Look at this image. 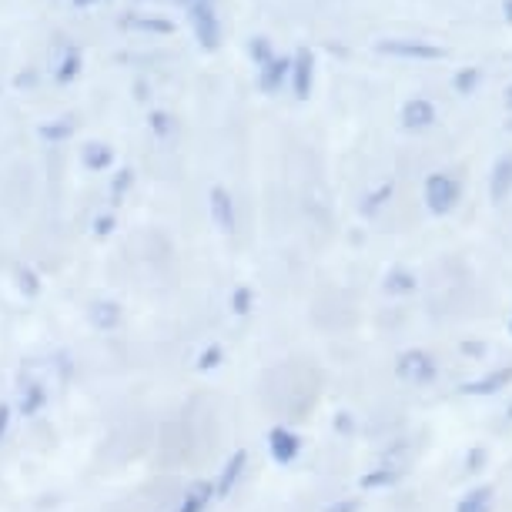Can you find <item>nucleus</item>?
Returning <instances> with one entry per match:
<instances>
[{
	"label": "nucleus",
	"instance_id": "obj_1",
	"mask_svg": "<svg viewBox=\"0 0 512 512\" xmlns=\"http://www.w3.org/2000/svg\"><path fill=\"white\" fill-rule=\"evenodd\" d=\"M185 11H188V27H191V34H195L201 51H218L221 37H225V27H221L215 4H211V0H198V4L185 7Z\"/></svg>",
	"mask_w": 512,
	"mask_h": 512
},
{
	"label": "nucleus",
	"instance_id": "obj_2",
	"mask_svg": "<svg viewBox=\"0 0 512 512\" xmlns=\"http://www.w3.org/2000/svg\"><path fill=\"white\" fill-rule=\"evenodd\" d=\"M375 51L385 57H395V61H442L446 51L432 41H415V37H385V41L375 44Z\"/></svg>",
	"mask_w": 512,
	"mask_h": 512
},
{
	"label": "nucleus",
	"instance_id": "obj_3",
	"mask_svg": "<svg viewBox=\"0 0 512 512\" xmlns=\"http://www.w3.org/2000/svg\"><path fill=\"white\" fill-rule=\"evenodd\" d=\"M422 198L432 215H449V211L459 205V181L446 175V171H436V175L425 178Z\"/></svg>",
	"mask_w": 512,
	"mask_h": 512
},
{
	"label": "nucleus",
	"instance_id": "obj_4",
	"mask_svg": "<svg viewBox=\"0 0 512 512\" xmlns=\"http://www.w3.org/2000/svg\"><path fill=\"white\" fill-rule=\"evenodd\" d=\"M395 372H399V379L412 382V385H429L432 379H436L439 365H436V359H432L429 352L409 349V352L399 355V362H395Z\"/></svg>",
	"mask_w": 512,
	"mask_h": 512
},
{
	"label": "nucleus",
	"instance_id": "obj_5",
	"mask_svg": "<svg viewBox=\"0 0 512 512\" xmlns=\"http://www.w3.org/2000/svg\"><path fill=\"white\" fill-rule=\"evenodd\" d=\"M288 84H292L295 101H308L315 91V54L308 47H298L288 67Z\"/></svg>",
	"mask_w": 512,
	"mask_h": 512
},
{
	"label": "nucleus",
	"instance_id": "obj_6",
	"mask_svg": "<svg viewBox=\"0 0 512 512\" xmlns=\"http://www.w3.org/2000/svg\"><path fill=\"white\" fill-rule=\"evenodd\" d=\"M208 208H211V221L218 225V231L235 235V231H238V211H235V198H231V191L215 185L208 191Z\"/></svg>",
	"mask_w": 512,
	"mask_h": 512
},
{
	"label": "nucleus",
	"instance_id": "obj_7",
	"mask_svg": "<svg viewBox=\"0 0 512 512\" xmlns=\"http://www.w3.org/2000/svg\"><path fill=\"white\" fill-rule=\"evenodd\" d=\"M268 452H272V459L278 466H292L298 459V452H302V439H298L292 429H285V425H275V429L268 432Z\"/></svg>",
	"mask_w": 512,
	"mask_h": 512
},
{
	"label": "nucleus",
	"instance_id": "obj_8",
	"mask_svg": "<svg viewBox=\"0 0 512 512\" xmlns=\"http://www.w3.org/2000/svg\"><path fill=\"white\" fill-rule=\"evenodd\" d=\"M288 67H292V57H278V54L268 64L258 67V91L268 94V98L282 94V88L288 84Z\"/></svg>",
	"mask_w": 512,
	"mask_h": 512
},
{
	"label": "nucleus",
	"instance_id": "obj_9",
	"mask_svg": "<svg viewBox=\"0 0 512 512\" xmlns=\"http://www.w3.org/2000/svg\"><path fill=\"white\" fill-rule=\"evenodd\" d=\"M436 121H439L436 104H432L429 98H409L402 104V128L425 131V128H432Z\"/></svg>",
	"mask_w": 512,
	"mask_h": 512
},
{
	"label": "nucleus",
	"instance_id": "obj_10",
	"mask_svg": "<svg viewBox=\"0 0 512 512\" xmlns=\"http://www.w3.org/2000/svg\"><path fill=\"white\" fill-rule=\"evenodd\" d=\"M121 27L138 31V34H154V37L175 34V24H171L168 17H158V14H128V17H121Z\"/></svg>",
	"mask_w": 512,
	"mask_h": 512
},
{
	"label": "nucleus",
	"instance_id": "obj_11",
	"mask_svg": "<svg viewBox=\"0 0 512 512\" xmlns=\"http://www.w3.org/2000/svg\"><path fill=\"white\" fill-rule=\"evenodd\" d=\"M509 382H512V365H502V369H492L476 382H466L462 385V392L466 395H496V392L506 389Z\"/></svg>",
	"mask_w": 512,
	"mask_h": 512
},
{
	"label": "nucleus",
	"instance_id": "obj_12",
	"mask_svg": "<svg viewBox=\"0 0 512 512\" xmlns=\"http://www.w3.org/2000/svg\"><path fill=\"white\" fill-rule=\"evenodd\" d=\"M81 164L94 175H101V171H111L114 168V148L104 141H88L81 148Z\"/></svg>",
	"mask_w": 512,
	"mask_h": 512
},
{
	"label": "nucleus",
	"instance_id": "obj_13",
	"mask_svg": "<svg viewBox=\"0 0 512 512\" xmlns=\"http://www.w3.org/2000/svg\"><path fill=\"white\" fill-rule=\"evenodd\" d=\"M509 195H512V154H502V158L492 164L489 198L492 201H506Z\"/></svg>",
	"mask_w": 512,
	"mask_h": 512
},
{
	"label": "nucleus",
	"instance_id": "obj_14",
	"mask_svg": "<svg viewBox=\"0 0 512 512\" xmlns=\"http://www.w3.org/2000/svg\"><path fill=\"white\" fill-rule=\"evenodd\" d=\"M245 466H248V452H245V449H238L235 456H231V459L225 462V469H221V476H218V482H215V499H228V492L235 489V482L241 479V472H245Z\"/></svg>",
	"mask_w": 512,
	"mask_h": 512
},
{
	"label": "nucleus",
	"instance_id": "obj_15",
	"mask_svg": "<svg viewBox=\"0 0 512 512\" xmlns=\"http://www.w3.org/2000/svg\"><path fill=\"white\" fill-rule=\"evenodd\" d=\"M81 67H84V57L77 47H64L61 57H57V64H54V81L57 84H71L77 74H81Z\"/></svg>",
	"mask_w": 512,
	"mask_h": 512
},
{
	"label": "nucleus",
	"instance_id": "obj_16",
	"mask_svg": "<svg viewBox=\"0 0 512 512\" xmlns=\"http://www.w3.org/2000/svg\"><path fill=\"white\" fill-rule=\"evenodd\" d=\"M88 322L101 332H114L121 325V305L118 302H94L88 312Z\"/></svg>",
	"mask_w": 512,
	"mask_h": 512
},
{
	"label": "nucleus",
	"instance_id": "obj_17",
	"mask_svg": "<svg viewBox=\"0 0 512 512\" xmlns=\"http://www.w3.org/2000/svg\"><path fill=\"white\" fill-rule=\"evenodd\" d=\"M211 499H215V482H195L175 512H205Z\"/></svg>",
	"mask_w": 512,
	"mask_h": 512
},
{
	"label": "nucleus",
	"instance_id": "obj_18",
	"mask_svg": "<svg viewBox=\"0 0 512 512\" xmlns=\"http://www.w3.org/2000/svg\"><path fill=\"white\" fill-rule=\"evenodd\" d=\"M492 499H496V486H476L459 499L456 512H492Z\"/></svg>",
	"mask_w": 512,
	"mask_h": 512
},
{
	"label": "nucleus",
	"instance_id": "obj_19",
	"mask_svg": "<svg viewBox=\"0 0 512 512\" xmlns=\"http://www.w3.org/2000/svg\"><path fill=\"white\" fill-rule=\"evenodd\" d=\"M71 134H74L71 118H54V121H44L41 128H37V138L47 141V144H64Z\"/></svg>",
	"mask_w": 512,
	"mask_h": 512
},
{
	"label": "nucleus",
	"instance_id": "obj_20",
	"mask_svg": "<svg viewBox=\"0 0 512 512\" xmlns=\"http://www.w3.org/2000/svg\"><path fill=\"white\" fill-rule=\"evenodd\" d=\"M399 479H402V472H399V469L382 466V469L365 472V476L359 479V486H362V489H389V486H395Z\"/></svg>",
	"mask_w": 512,
	"mask_h": 512
},
{
	"label": "nucleus",
	"instance_id": "obj_21",
	"mask_svg": "<svg viewBox=\"0 0 512 512\" xmlns=\"http://www.w3.org/2000/svg\"><path fill=\"white\" fill-rule=\"evenodd\" d=\"M385 292H389V295L415 292V275L409 272V268H392V272L385 275Z\"/></svg>",
	"mask_w": 512,
	"mask_h": 512
},
{
	"label": "nucleus",
	"instance_id": "obj_22",
	"mask_svg": "<svg viewBox=\"0 0 512 512\" xmlns=\"http://www.w3.org/2000/svg\"><path fill=\"white\" fill-rule=\"evenodd\" d=\"M44 402H47L44 385H27L24 395H21V402H17V412H21V415H27V419H31V415H37V412L44 409Z\"/></svg>",
	"mask_w": 512,
	"mask_h": 512
},
{
	"label": "nucleus",
	"instance_id": "obj_23",
	"mask_svg": "<svg viewBox=\"0 0 512 512\" xmlns=\"http://www.w3.org/2000/svg\"><path fill=\"white\" fill-rule=\"evenodd\" d=\"M392 198V181H385V185H379L375 191H369V195L362 198V205H359V211L365 218H372V215H379V211L385 208V201Z\"/></svg>",
	"mask_w": 512,
	"mask_h": 512
},
{
	"label": "nucleus",
	"instance_id": "obj_24",
	"mask_svg": "<svg viewBox=\"0 0 512 512\" xmlns=\"http://www.w3.org/2000/svg\"><path fill=\"white\" fill-rule=\"evenodd\" d=\"M14 282H17V288H21L27 298L41 295V275H37L31 265H14Z\"/></svg>",
	"mask_w": 512,
	"mask_h": 512
},
{
	"label": "nucleus",
	"instance_id": "obj_25",
	"mask_svg": "<svg viewBox=\"0 0 512 512\" xmlns=\"http://www.w3.org/2000/svg\"><path fill=\"white\" fill-rule=\"evenodd\" d=\"M134 188V171L131 168H121V171H114V178H111V188H108V198H111V205H121L124 198H128V191Z\"/></svg>",
	"mask_w": 512,
	"mask_h": 512
},
{
	"label": "nucleus",
	"instance_id": "obj_26",
	"mask_svg": "<svg viewBox=\"0 0 512 512\" xmlns=\"http://www.w3.org/2000/svg\"><path fill=\"white\" fill-rule=\"evenodd\" d=\"M479 81H482L479 67H462V71L452 77V88H456V94H462V98H469V94H476Z\"/></svg>",
	"mask_w": 512,
	"mask_h": 512
},
{
	"label": "nucleus",
	"instance_id": "obj_27",
	"mask_svg": "<svg viewBox=\"0 0 512 512\" xmlns=\"http://www.w3.org/2000/svg\"><path fill=\"white\" fill-rule=\"evenodd\" d=\"M148 128H151V134H154V138L168 141L171 134L178 131V124H175V118H171L168 111H151V114H148Z\"/></svg>",
	"mask_w": 512,
	"mask_h": 512
},
{
	"label": "nucleus",
	"instance_id": "obj_28",
	"mask_svg": "<svg viewBox=\"0 0 512 512\" xmlns=\"http://www.w3.org/2000/svg\"><path fill=\"white\" fill-rule=\"evenodd\" d=\"M248 57H251V64H255V67L268 64V61H272V57H275V47H272V41H268L265 34L251 37V41H248Z\"/></svg>",
	"mask_w": 512,
	"mask_h": 512
},
{
	"label": "nucleus",
	"instance_id": "obj_29",
	"mask_svg": "<svg viewBox=\"0 0 512 512\" xmlns=\"http://www.w3.org/2000/svg\"><path fill=\"white\" fill-rule=\"evenodd\" d=\"M251 308H255V292H251L248 285H238L235 292H231V312H235V315H248Z\"/></svg>",
	"mask_w": 512,
	"mask_h": 512
},
{
	"label": "nucleus",
	"instance_id": "obj_30",
	"mask_svg": "<svg viewBox=\"0 0 512 512\" xmlns=\"http://www.w3.org/2000/svg\"><path fill=\"white\" fill-rule=\"evenodd\" d=\"M221 362H225V349H221V345H208V349L198 355L195 369L198 372H215Z\"/></svg>",
	"mask_w": 512,
	"mask_h": 512
},
{
	"label": "nucleus",
	"instance_id": "obj_31",
	"mask_svg": "<svg viewBox=\"0 0 512 512\" xmlns=\"http://www.w3.org/2000/svg\"><path fill=\"white\" fill-rule=\"evenodd\" d=\"M114 228H118V218H114V211H104V215H94V235H98V238L114 235Z\"/></svg>",
	"mask_w": 512,
	"mask_h": 512
},
{
	"label": "nucleus",
	"instance_id": "obj_32",
	"mask_svg": "<svg viewBox=\"0 0 512 512\" xmlns=\"http://www.w3.org/2000/svg\"><path fill=\"white\" fill-rule=\"evenodd\" d=\"M486 449H482V446H476V449H469L466 452V469L469 472H482V469H486Z\"/></svg>",
	"mask_w": 512,
	"mask_h": 512
},
{
	"label": "nucleus",
	"instance_id": "obj_33",
	"mask_svg": "<svg viewBox=\"0 0 512 512\" xmlns=\"http://www.w3.org/2000/svg\"><path fill=\"white\" fill-rule=\"evenodd\" d=\"M362 509V499H338L332 506H325L322 512H359Z\"/></svg>",
	"mask_w": 512,
	"mask_h": 512
},
{
	"label": "nucleus",
	"instance_id": "obj_34",
	"mask_svg": "<svg viewBox=\"0 0 512 512\" xmlns=\"http://www.w3.org/2000/svg\"><path fill=\"white\" fill-rule=\"evenodd\" d=\"M11 422H14V409L7 402H0V439L7 436V429H11Z\"/></svg>",
	"mask_w": 512,
	"mask_h": 512
},
{
	"label": "nucleus",
	"instance_id": "obj_35",
	"mask_svg": "<svg viewBox=\"0 0 512 512\" xmlns=\"http://www.w3.org/2000/svg\"><path fill=\"white\" fill-rule=\"evenodd\" d=\"M462 355H469V359H482V355H486V345H482V342H462Z\"/></svg>",
	"mask_w": 512,
	"mask_h": 512
},
{
	"label": "nucleus",
	"instance_id": "obj_36",
	"mask_svg": "<svg viewBox=\"0 0 512 512\" xmlns=\"http://www.w3.org/2000/svg\"><path fill=\"white\" fill-rule=\"evenodd\" d=\"M335 429L338 432H352V415L349 412H338L335 415Z\"/></svg>",
	"mask_w": 512,
	"mask_h": 512
},
{
	"label": "nucleus",
	"instance_id": "obj_37",
	"mask_svg": "<svg viewBox=\"0 0 512 512\" xmlns=\"http://www.w3.org/2000/svg\"><path fill=\"white\" fill-rule=\"evenodd\" d=\"M502 17H506V24H512V0H502Z\"/></svg>",
	"mask_w": 512,
	"mask_h": 512
},
{
	"label": "nucleus",
	"instance_id": "obj_38",
	"mask_svg": "<svg viewBox=\"0 0 512 512\" xmlns=\"http://www.w3.org/2000/svg\"><path fill=\"white\" fill-rule=\"evenodd\" d=\"M74 7H94V4H101V0H71Z\"/></svg>",
	"mask_w": 512,
	"mask_h": 512
},
{
	"label": "nucleus",
	"instance_id": "obj_39",
	"mask_svg": "<svg viewBox=\"0 0 512 512\" xmlns=\"http://www.w3.org/2000/svg\"><path fill=\"white\" fill-rule=\"evenodd\" d=\"M506 108L512 111V84H509V91H506Z\"/></svg>",
	"mask_w": 512,
	"mask_h": 512
},
{
	"label": "nucleus",
	"instance_id": "obj_40",
	"mask_svg": "<svg viewBox=\"0 0 512 512\" xmlns=\"http://www.w3.org/2000/svg\"><path fill=\"white\" fill-rule=\"evenodd\" d=\"M175 4H181V7H191V4H198V0H175Z\"/></svg>",
	"mask_w": 512,
	"mask_h": 512
},
{
	"label": "nucleus",
	"instance_id": "obj_41",
	"mask_svg": "<svg viewBox=\"0 0 512 512\" xmlns=\"http://www.w3.org/2000/svg\"><path fill=\"white\" fill-rule=\"evenodd\" d=\"M509 335H512V318H509Z\"/></svg>",
	"mask_w": 512,
	"mask_h": 512
},
{
	"label": "nucleus",
	"instance_id": "obj_42",
	"mask_svg": "<svg viewBox=\"0 0 512 512\" xmlns=\"http://www.w3.org/2000/svg\"><path fill=\"white\" fill-rule=\"evenodd\" d=\"M509 419H512V405H509Z\"/></svg>",
	"mask_w": 512,
	"mask_h": 512
},
{
	"label": "nucleus",
	"instance_id": "obj_43",
	"mask_svg": "<svg viewBox=\"0 0 512 512\" xmlns=\"http://www.w3.org/2000/svg\"><path fill=\"white\" fill-rule=\"evenodd\" d=\"M509 131H512V121H509Z\"/></svg>",
	"mask_w": 512,
	"mask_h": 512
}]
</instances>
